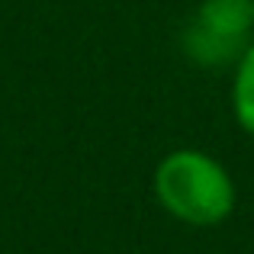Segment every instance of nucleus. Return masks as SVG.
<instances>
[{
  "label": "nucleus",
  "instance_id": "1",
  "mask_svg": "<svg viewBox=\"0 0 254 254\" xmlns=\"http://www.w3.org/2000/svg\"><path fill=\"white\" fill-rule=\"evenodd\" d=\"M151 187L161 209L193 229L222 225L238 203V190L229 168L199 148L168 151L158 161Z\"/></svg>",
  "mask_w": 254,
  "mask_h": 254
},
{
  "label": "nucleus",
  "instance_id": "2",
  "mask_svg": "<svg viewBox=\"0 0 254 254\" xmlns=\"http://www.w3.org/2000/svg\"><path fill=\"white\" fill-rule=\"evenodd\" d=\"M254 42L251 0H203L180 32V49L193 64L206 71L235 68L245 49Z\"/></svg>",
  "mask_w": 254,
  "mask_h": 254
},
{
  "label": "nucleus",
  "instance_id": "3",
  "mask_svg": "<svg viewBox=\"0 0 254 254\" xmlns=\"http://www.w3.org/2000/svg\"><path fill=\"white\" fill-rule=\"evenodd\" d=\"M232 116L238 129L254 138V42L232 68Z\"/></svg>",
  "mask_w": 254,
  "mask_h": 254
},
{
  "label": "nucleus",
  "instance_id": "4",
  "mask_svg": "<svg viewBox=\"0 0 254 254\" xmlns=\"http://www.w3.org/2000/svg\"><path fill=\"white\" fill-rule=\"evenodd\" d=\"M251 3H254V0H251Z\"/></svg>",
  "mask_w": 254,
  "mask_h": 254
}]
</instances>
